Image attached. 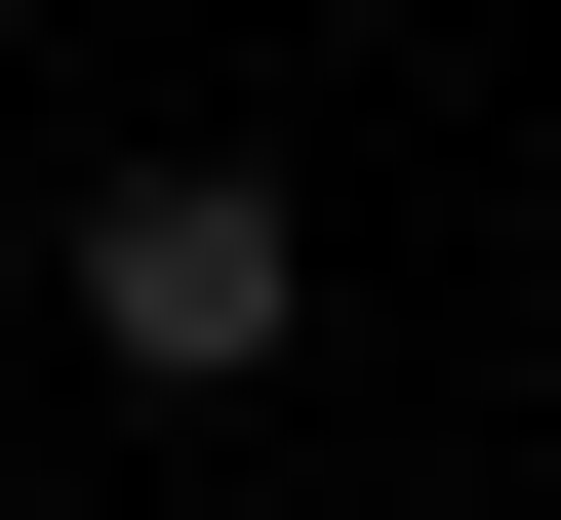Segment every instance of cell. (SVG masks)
<instances>
[{
    "instance_id": "obj_1",
    "label": "cell",
    "mask_w": 561,
    "mask_h": 520,
    "mask_svg": "<svg viewBox=\"0 0 561 520\" xmlns=\"http://www.w3.org/2000/svg\"><path fill=\"white\" fill-rule=\"evenodd\" d=\"M41 321H81L121 401H280V360H321V200L280 161H121L81 241H41Z\"/></svg>"
},
{
    "instance_id": "obj_2",
    "label": "cell",
    "mask_w": 561,
    "mask_h": 520,
    "mask_svg": "<svg viewBox=\"0 0 561 520\" xmlns=\"http://www.w3.org/2000/svg\"><path fill=\"white\" fill-rule=\"evenodd\" d=\"M522 440H561V321H522Z\"/></svg>"
}]
</instances>
